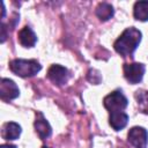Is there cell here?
<instances>
[{
  "label": "cell",
  "mask_w": 148,
  "mask_h": 148,
  "mask_svg": "<svg viewBox=\"0 0 148 148\" xmlns=\"http://www.w3.org/2000/svg\"><path fill=\"white\" fill-rule=\"evenodd\" d=\"M141 40V32L134 27L127 28L114 42V50L123 57L132 56Z\"/></svg>",
  "instance_id": "obj_1"
},
{
  "label": "cell",
  "mask_w": 148,
  "mask_h": 148,
  "mask_svg": "<svg viewBox=\"0 0 148 148\" xmlns=\"http://www.w3.org/2000/svg\"><path fill=\"white\" fill-rule=\"evenodd\" d=\"M9 68L14 74L21 77H30V76L36 75L42 69V66L39 65L37 60H34V59H30V60L15 59L10 61Z\"/></svg>",
  "instance_id": "obj_2"
},
{
  "label": "cell",
  "mask_w": 148,
  "mask_h": 148,
  "mask_svg": "<svg viewBox=\"0 0 148 148\" xmlns=\"http://www.w3.org/2000/svg\"><path fill=\"white\" fill-rule=\"evenodd\" d=\"M127 103H128L127 98L124 96L121 91H118V90L112 91L111 94L106 95L103 99V104L110 113L123 111L127 106Z\"/></svg>",
  "instance_id": "obj_3"
},
{
  "label": "cell",
  "mask_w": 148,
  "mask_h": 148,
  "mask_svg": "<svg viewBox=\"0 0 148 148\" xmlns=\"http://www.w3.org/2000/svg\"><path fill=\"white\" fill-rule=\"evenodd\" d=\"M145 71H146L145 65L140 64V62H133V64H125L124 65V76L132 84H136L142 80Z\"/></svg>",
  "instance_id": "obj_4"
},
{
  "label": "cell",
  "mask_w": 148,
  "mask_h": 148,
  "mask_svg": "<svg viewBox=\"0 0 148 148\" xmlns=\"http://www.w3.org/2000/svg\"><path fill=\"white\" fill-rule=\"evenodd\" d=\"M127 138H128L130 143L134 146L135 148H147L148 132L143 127H140V126L132 127L128 131Z\"/></svg>",
  "instance_id": "obj_5"
},
{
  "label": "cell",
  "mask_w": 148,
  "mask_h": 148,
  "mask_svg": "<svg viewBox=\"0 0 148 148\" xmlns=\"http://www.w3.org/2000/svg\"><path fill=\"white\" fill-rule=\"evenodd\" d=\"M20 95L18 87L13 80L3 77L0 83V97L2 101H9L14 99Z\"/></svg>",
  "instance_id": "obj_6"
},
{
  "label": "cell",
  "mask_w": 148,
  "mask_h": 148,
  "mask_svg": "<svg viewBox=\"0 0 148 148\" xmlns=\"http://www.w3.org/2000/svg\"><path fill=\"white\" fill-rule=\"evenodd\" d=\"M68 71L61 65H52L47 71V77L57 86H62L68 80Z\"/></svg>",
  "instance_id": "obj_7"
},
{
  "label": "cell",
  "mask_w": 148,
  "mask_h": 148,
  "mask_svg": "<svg viewBox=\"0 0 148 148\" xmlns=\"http://www.w3.org/2000/svg\"><path fill=\"white\" fill-rule=\"evenodd\" d=\"M18 42L24 47H32L37 42V36L30 27H24L18 31Z\"/></svg>",
  "instance_id": "obj_8"
},
{
  "label": "cell",
  "mask_w": 148,
  "mask_h": 148,
  "mask_svg": "<svg viewBox=\"0 0 148 148\" xmlns=\"http://www.w3.org/2000/svg\"><path fill=\"white\" fill-rule=\"evenodd\" d=\"M35 128H36V132L39 135V138L43 140L49 138L52 133V128H51L50 124L46 121V119L43 117L42 113H38V117L35 120Z\"/></svg>",
  "instance_id": "obj_9"
},
{
  "label": "cell",
  "mask_w": 148,
  "mask_h": 148,
  "mask_svg": "<svg viewBox=\"0 0 148 148\" xmlns=\"http://www.w3.org/2000/svg\"><path fill=\"white\" fill-rule=\"evenodd\" d=\"M127 121H128V116H127L125 112H123V111L110 113L109 123H110L111 127H112L114 131H120V130H123V128L127 125Z\"/></svg>",
  "instance_id": "obj_10"
},
{
  "label": "cell",
  "mask_w": 148,
  "mask_h": 148,
  "mask_svg": "<svg viewBox=\"0 0 148 148\" xmlns=\"http://www.w3.org/2000/svg\"><path fill=\"white\" fill-rule=\"evenodd\" d=\"M21 134V126L14 121L6 123L2 127L1 135L5 140H15Z\"/></svg>",
  "instance_id": "obj_11"
},
{
  "label": "cell",
  "mask_w": 148,
  "mask_h": 148,
  "mask_svg": "<svg viewBox=\"0 0 148 148\" xmlns=\"http://www.w3.org/2000/svg\"><path fill=\"white\" fill-rule=\"evenodd\" d=\"M133 15L139 21H148V1H138L134 3Z\"/></svg>",
  "instance_id": "obj_12"
},
{
  "label": "cell",
  "mask_w": 148,
  "mask_h": 148,
  "mask_svg": "<svg viewBox=\"0 0 148 148\" xmlns=\"http://www.w3.org/2000/svg\"><path fill=\"white\" fill-rule=\"evenodd\" d=\"M96 15L101 21H108L113 16V7L108 2H101L96 8Z\"/></svg>",
  "instance_id": "obj_13"
},
{
  "label": "cell",
  "mask_w": 148,
  "mask_h": 148,
  "mask_svg": "<svg viewBox=\"0 0 148 148\" xmlns=\"http://www.w3.org/2000/svg\"><path fill=\"white\" fill-rule=\"evenodd\" d=\"M135 98L138 101V105L140 110L145 113H148V91L138 90L135 94Z\"/></svg>",
  "instance_id": "obj_14"
},
{
  "label": "cell",
  "mask_w": 148,
  "mask_h": 148,
  "mask_svg": "<svg viewBox=\"0 0 148 148\" xmlns=\"http://www.w3.org/2000/svg\"><path fill=\"white\" fill-rule=\"evenodd\" d=\"M0 148H16V147L13 145H1Z\"/></svg>",
  "instance_id": "obj_15"
},
{
  "label": "cell",
  "mask_w": 148,
  "mask_h": 148,
  "mask_svg": "<svg viewBox=\"0 0 148 148\" xmlns=\"http://www.w3.org/2000/svg\"><path fill=\"white\" fill-rule=\"evenodd\" d=\"M43 148H49V147H45V146H44V147H43Z\"/></svg>",
  "instance_id": "obj_16"
}]
</instances>
